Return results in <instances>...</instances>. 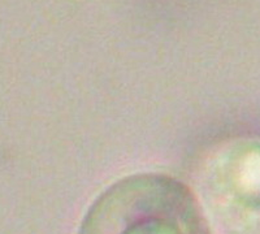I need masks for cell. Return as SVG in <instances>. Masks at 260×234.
Returning <instances> with one entry per match:
<instances>
[{"instance_id":"6da1fadb","label":"cell","mask_w":260,"mask_h":234,"mask_svg":"<svg viewBox=\"0 0 260 234\" xmlns=\"http://www.w3.org/2000/svg\"><path fill=\"white\" fill-rule=\"evenodd\" d=\"M78 234L211 233L182 182L161 173H141L104 190L86 212Z\"/></svg>"},{"instance_id":"7a4b0ae2","label":"cell","mask_w":260,"mask_h":234,"mask_svg":"<svg viewBox=\"0 0 260 234\" xmlns=\"http://www.w3.org/2000/svg\"><path fill=\"white\" fill-rule=\"evenodd\" d=\"M199 193L216 234H260V140L216 150L199 176Z\"/></svg>"}]
</instances>
